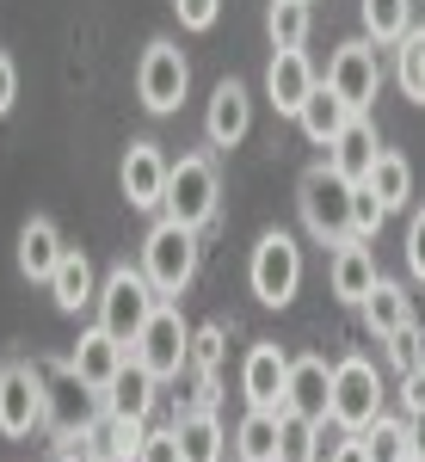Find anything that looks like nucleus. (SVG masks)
Here are the masks:
<instances>
[{
  "label": "nucleus",
  "instance_id": "f257e3e1",
  "mask_svg": "<svg viewBox=\"0 0 425 462\" xmlns=\"http://www.w3.org/2000/svg\"><path fill=\"white\" fill-rule=\"evenodd\" d=\"M352 191H357V179H346L333 161H320V167L302 173L296 204H302V222H309V235H315L320 247H346V241H357V228H352Z\"/></svg>",
  "mask_w": 425,
  "mask_h": 462
},
{
  "label": "nucleus",
  "instance_id": "f03ea898",
  "mask_svg": "<svg viewBox=\"0 0 425 462\" xmlns=\"http://www.w3.org/2000/svg\"><path fill=\"white\" fill-rule=\"evenodd\" d=\"M161 302H167V296L148 284V272H142V265H111L106 284H99V327H106L111 339L136 346V333L148 327V315H154Z\"/></svg>",
  "mask_w": 425,
  "mask_h": 462
},
{
  "label": "nucleus",
  "instance_id": "7ed1b4c3",
  "mask_svg": "<svg viewBox=\"0 0 425 462\" xmlns=\"http://www.w3.org/2000/svg\"><path fill=\"white\" fill-rule=\"evenodd\" d=\"M142 272H148V284L161 290L167 302L185 296V284L198 278V228L161 216V222L148 228V241H142Z\"/></svg>",
  "mask_w": 425,
  "mask_h": 462
},
{
  "label": "nucleus",
  "instance_id": "20e7f679",
  "mask_svg": "<svg viewBox=\"0 0 425 462\" xmlns=\"http://www.w3.org/2000/svg\"><path fill=\"white\" fill-rule=\"evenodd\" d=\"M247 284L265 309H290V302H296V290H302V247H296V235H283V228L259 235Z\"/></svg>",
  "mask_w": 425,
  "mask_h": 462
},
{
  "label": "nucleus",
  "instance_id": "39448f33",
  "mask_svg": "<svg viewBox=\"0 0 425 462\" xmlns=\"http://www.w3.org/2000/svg\"><path fill=\"white\" fill-rule=\"evenodd\" d=\"M43 413H50V376H43V364H25V357H13L6 370H0V438H32L43 426Z\"/></svg>",
  "mask_w": 425,
  "mask_h": 462
},
{
  "label": "nucleus",
  "instance_id": "423d86ee",
  "mask_svg": "<svg viewBox=\"0 0 425 462\" xmlns=\"http://www.w3.org/2000/svg\"><path fill=\"white\" fill-rule=\"evenodd\" d=\"M161 210L185 222V228H210L216 210H222V185H216V161L210 154H185L173 161V173H167V204Z\"/></svg>",
  "mask_w": 425,
  "mask_h": 462
},
{
  "label": "nucleus",
  "instance_id": "0eeeda50",
  "mask_svg": "<svg viewBox=\"0 0 425 462\" xmlns=\"http://www.w3.org/2000/svg\"><path fill=\"white\" fill-rule=\"evenodd\" d=\"M185 93H191V62L179 56V43L154 37V43L142 50V62H136V99L154 111V117H173V111L185 106Z\"/></svg>",
  "mask_w": 425,
  "mask_h": 462
},
{
  "label": "nucleus",
  "instance_id": "6e6552de",
  "mask_svg": "<svg viewBox=\"0 0 425 462\" xmlns=\"http://www.w3.org/2000/svg\"><path fill=\"white\" fill-rule=\"evenodd\" d=\"M383 413V383H376V364L364 352L339 357L333 364V407H327V420L339 431H364L370 420Z\"/></svg>",
  "mask_w": 425,
  "mask_h": 462
},
{
  "label": "nucleus",
  "instance_id": "1a4fd4ad",
  "mask_svg": "<svg viewBox=\"0 0 425 462\" xmlns=\"http://www.w3.org/2000/svg\"><path fill=\"white\" fill-rule=\"evenodd\" d=\"M130 352H136V364H148V370L167 383V376L185 370V357H191V327L179 320L173 302H161V309L148 315V327L136 333V346H130Z\"/></svg>",
  "mask_w": 425,
  "mask_h": 462
},
{
  "label": "nucleus",
  "instance_id": "9d476101",
  "mask_svg": "<svg viewBox=\"0 0 425 462\" xmlns=\"http://www.w3.org/2000/svg\"><path fill=\"white\" fill-rule=\"evenodd\" d=\"M327 87L346 99L352 111H370L376 93H383V62H376V43L357 37V43H339L333 62H327Z\"/></svg>",
  "mask_w": 425,
  "mask_h": 462
},
{
  "label": "nucleus",
  "instance_id": "9b49d317",
  "mask_svg": "<svg viewBox=\"0 0 425 462\" xmlns=\"http://www.w3.org/2000/svg\"><path fill=\"white\" fill-rule=\"evenodd\" d=\"M167 173H173V161L161 154V143H130L124 148L117 185H124L130 210H161V204H167Z\"/></svg>",
  "mask_w": 425,
  "mask_h": 462
},
{
  "label": "nucleus",
  "instance_id": "f8f14e48",
  "mask_svg": "<svg viewBox=\"0 0 425 462\" xmlns=\"http://www.w3.org/2000/svg\"><path fill=\"white\" fill-rule=\"evenodd\" d=\"M283 389H290V357H283V346L259 339L247 352V364H241V394H247V407L283 413Z\"/></svg>",
  "mask_w": 425,
  "mask_h": 462
},
{
  "label": "nucleus",
  "instance_id": "ddd939ff",
  "mask_svg": "<svg viewBox=\"0 0 425 462\" xmlns=\"http://www.w3.org/2000/svg\"><path fill=\"white\" fill-rule=\"evenodd\" d=\"M124 364H130V346H124V339H111L106 327H87V333L74 339V352H69V370H74V376H80L93 394H106L111 376H117Z\"/></svg>",
  "mask_w": 425,
  "mask_h": 462
},
{
  "label": "nucleus",
  "instance_id": "4468645a",
  "mask_svg": "<svg viewBox=\"0 0 425 462\" xmlns=\"http://www.w3.org/2000/svg\"><path fill=\"white\" fill-rule=\"evenodd\" d=\"M247 130H253V93L241 87V80H216L210 111H204V136H210V148H241Z\"/></svg>",
  "mask_w": 425,
  "mask_h": 462
},
{
  "label": "nucleus",
  "instance_id": "2eb2a0df",
  "mask_svg": "<svg viewBox=\"0 0 425 462\" xmlns=\"http://www.w3.org/2000/svg\"><path fill=\"white\" fill-rule=\"evenodd\" d=\"M333 407V364L327 357H290V389H283V413H302V420H327Z\"/></svg>",
  "mask_w": 425,
  "mask_h": 462
},
{
  "label": "nucleus",
  "instance_id": "dca6fc26",
  "mask_svg": "<svg viewBox=\"0 0 425 462\" xmlns=\"http://www.w3.org/2000/svg\"><path fill=\"white\" fill-rule=\"evenodd\" d=\"M154 389H161V376L148 370V364H136V352H130V364L111 376V389L99 394V407H106V420H148L154 413Z\"/></svg>",
  "mask_w": 425,
  "mask_h": 462
},
{
  "label": "nucleus",
  "instance_id": "f3484780",
  "mask_svg": "<svg viewBox=\"0 0 425 462\" xmlns=\"http://www.w3.org/2000/svg\"><path fill=\"white\" fill-rule=\"evenodd\" d=\"M315 87L320 80H315V69H309L302 50H278V56H272V69H265V99H272L283 117H296V111L309 106Z\"/></svg>",
  "mask_w": 425,
  "mask_h": 462
},
{
  "label": "nucleus",
  "instance_id": "a211bd4d",
  "mask_svg": "<svg viewBox=\"0 0 425 462\" xmlns=\"http://www.w3.org/2000/svg\"><path fill=\"white\" fill-rule=\"evenodd\" d=\"M93 401H99V394H93V389H87V383L69 370V364H62V370H56V383H50V413H43V420L56 426V444L93 426Z\"/></svg>",
  "mask_w": 425,
  "mask_h": 462
},
{
  "label": "nucleus",
  "instance_id": "6ab92c4d",
  "mask_svg": "<svg viewBox=\"0 0 425 462\" xmlns=\"http://www.w3.org/2000/svg\"><path fill=\"white\" fill-rule=\"evenodd\" d=\"M327 284L339 302H352L364 309V296L376 290V253L364 247V241H346V247H333V265H327Z\"/></svg>",
  "mask_w": 425,
  "mask_h": 462
},
{
  "label": "nucleus",
  "instance_id": "aec40b11",
  "mask_svg": "<svg viewBox=\"0 0 425 462\" xmlns=\"http://www.w3.org/2000/svg\"><path fill=\"white\" fill-rule=\"evenodd\" d=\"M179 431V457L185 462H228V431L216 420V407H185L173 420Z\"/></svg>",
  "mask_w": 425,
  "mask_h": 462
},
{
  "label": "nucleus",
  "instance_id": "412c9836",
  "mask_svg": "<svg viewBox=\"0 0 425 462\" xmlns=\"http://www.w3.org/2000/svg\"><path fill=\"white\" fill-rule=\"evenodd\" d=\"M62 228L50 222V216H32L25 228H19V272L32 278V284H50V272L62 265Z\"/></svg>",
  "mask_w": 425,
  "mask_h": 462
},
{
  "label": "nucleus",
  "instance_id": "4be33fe9",
  "mask_svg": "<svg viewBox=\"0 0 425 462\" xmlns=\"http://www.w3.org/2000/svg\"><path fill=\"white\" fill-rule=\"evenodd\" d=\"M376 154H383V143H376V124H370L364 111H352V124H346V130L333 136V148H327V161H333L346 179H357V185H364L370 167H376Z\"/></svg>",
  "mask_w": 425,
  "mask_h": 462
},
{
  "label": "nucleus",
  "instance_id": "5701e85b",
  "mask_svg": "<svg viewBox=\"0 0 425 462\" xmlns=\"http://www.w3.org/2000/svg\"><path fill=\"white\" fill-rule=\"evenodd\" d=\"M50 296H56V309L62 315H80L87 302H99V278H93V259L87 253H62V265L50 272Z\"/></svg>",
  "mask_w": 425,
  "mask_h": 462
},
{
  "label": "nucleus",
  "instance_id": "b1692460",
  "mask_svg": "<svg viewBox=\"0 0 425 462\" xmlns=\"http://www.w3.org/2000/svg\"><path fill=\"white\" fill-rule=\"evenodd\" d=\"M296 124H302V136H309L315 148H333V136L352 124V106H346L333 87H315V93H309V106L296 111Z\"/></svg>",
  "mask_w": 425,
  "mask_h": 462
},
{
  "label": "nucleus",
  "instance_id": "393cba45",
  "mask_svg": "<svg viewBox=\"0 0 425 462\" xmlns=\"http://www.w3.org/2000/svg\"><path fill=\"white\" fill-rule=\"evenodd\" d=\"M278 420L265 407H247V420L235 426V462H278Z\"/></svg>",
  "mask_w": 425,
  "mask_h": 462
},
{
  "label": "nucleus",
  "instance_id": "a878e982",
  "mask_svg": "<svg viewBox=\"0 0 425 462\" xmlns=\"http://www.w3.org/2000/svg\"><path fill=\"white\" fill-rule=\"evenodd\" d=\"M364 185L383 198V210H407V198H413V167H407V154L383 148V154H376V167L364 173Z\"/></svg>",
  "mask_w": 425,
  "mask_h": 462
},
{
  "label": "nucleus",
  "instance_id": "bb28decb",
  "mask_svg": "<svg viewBox=\"0 0 425 462\" xmlns=\"http://www.w3.org/2000/svg\"><path fill=\"white\" fill-rule=\"evenodd\" d=\"M413 320V309H407V290L389 284V278H376V290L364 296V327L376 333V339H389V333H401Z\"/></svg>",
  "mask_w": 425,
  "mask_h": 462
},
{
  "label": "nucleus",
  "instance_id": "cd10ccee",
  "mask_svg": "<svg viewBox=\"0 0 425 462\" xmlns=\"http://www.w3.org/2000/svg\"><path fill=\"white\" fill-rule=\"evenodd\" d=\"M357 13H364L370 43H401L413 32V0H357Z\"/></svg>",
  "mask_w": 425,
  "mask_h": 462
},
{
  "label": "nucleus",
  "instance_id": "c85d7f7f",
  "mask_svg": "<svg viewBox=\"0 0 425 462\" xmlns=\"http://www.w3.org/2000/svg\"><path fill=\"white\" fill-rule=\"evenodd\" d=\"M309 25H315L309 0H272V13H265V32H272L278 50H302L309 43Z\"/></svg>",
  "mask_w": 425,
  "mask_h": 462
},
{
  "label": "nucleus",
  "instance_id": "c756f323",
  "mask_svg": "<svg viewBox=\"0 0 425 462\" xmlns=\"http://www.w3.org/2000/svg\"><path fill=\"white\" fill-rule=\"evenodd\" d=\"M394 80H401L407 99L425 106V25H413V32L394 43Z\"/></svg>",
  "mask_w": 425,
  "mask_h": 462
},
{
  "label": "nucleus",
  "instance_id": "7c9ffc66",
  "mask_svg": "<svg viewBox=\"0 0 425 462\" xmlns=\"http://www.w3.org/2000/svg\"><path fill=\"white\" fill-rule=\"evenodd\" d=\"M357 438H364L370 462H401V457H407V420H389V413H376V420L357 431Z\"/></svg>",
  "mask_w": 425,
  "mask_h": 462
},
{
  "label": "nucleus",
  "instance_id": "2f4dec72",
  "mask_svg": "<svg viewBox=\"0 0 425 462\" xmlns=\"http://www.w3.org/2000/svg\"><path fill=\"white\" fill-rule=\"evenodd\" d=\"M222 339H228V333H222V320L191 327V357H185V364H191L198 376H216V364H222Z\"/></svg>",
  "mask_w": 425,
  "mask_h": 462
},
{
  "label": "nucleus",
  "instance_id": "473e14b6",
  "mask_svg": "<svg viewBox=\"0 0 425 462\" xmlns=\"http://www.w3.org/2000/svg\"><path fill=\"white\" fill-rule=\"evenodd\" d=\"M142 438H148V420H106V457L111 462H136Z\"/></svg>",
  "mask_w": 425,
  "mask_h": 462
},
{
  "label": "nucleus",
  "instance_id": "72a5a7b5",
  "mask_svg": "<svg viewBox=\"0 0 425 462\" xmlns=\"http://www.w3.org/2000/svg\"><path fill=\"white\" fill-rule=\"evenodd\" d=\"M383 198H376V191H370V185H357L352 191V228H357V241H370V235H376V228H383Z\"/></svg>",
  "mask_w": 425,
  "mask_h": 462
},
{
  "label": "nucleus",
  "instance_id": "f704fd0d",
  "mask_svg": "<svg viewBox=\"0 0 425 462\" xmlns=\"http://www.w3.org/2000/svg\"><path fill=\"white\" fill-rule=\"evenodd\" d=\"M173 13L185 32H210L216 19H222V0H173Z\"/></svg>",
  "mask_w": 425,
  "mask_h": 462
},
{
  "label": "nucleus",
  "instance_id": "c9c22d12",
  "mask_svg": "<svg viewBox=\"0 0 425 462\" xmlns=\"http://www.w3.org/2000/svg\"><path fill=\"white\" fill-rule=\"evenodd\" d=\"M389 357L401 364V376H407V370H420V364H425V357H420V327H413V320H407L401 333H389Z\"/></svg>",
  "mask_w": 425,
  "mask_h": 462
},
{
  "label": "nucleus",
  "instance_id": "e433bc0d",
  "mask_svg": "<svg viewBox=\"0 0 425 462\" xmlns=\"http://www.w3.org/2000/svg\"><path fill=\"white\" fill-rule=\"evenodd\" d=\"M136 462H185V457H179V431L173 426H167V431H148Z\"/></svg>",
  "mask_w": 425,
  "mask_h": 462
},
{
  "label": "nucleus",
  "instance_id": "4c0bfd02",
  "mask_svg": "<svg viewBox=\"0 0 425 462\" xmlns=\"http://www.w3.org/2000/svg\"><path fill=\"white\" fill-rule=\"evenodd\" d=\"M407 272L425 284V210H413V222H407Z\"/></svg>",
  "mask_w": 425,
  "mask_h": 462
},
{
  "label": "nucleus",
  "instance_id": "58836bf2",
  "mask_svg": "<svg viewBox=\"0 0 425 462\" xmlns=\"http://www.w3.org/2000/svg\"><path fill=\"white\" fill-rule=\"evenodd\" d=\"M13 99H19V62H13V56L0 50V117L13 111Z\"/></svg>",
  "mask_w": 425,
  "mask_h": 462
},
{
  "label": "nucleus",
  "instance_id": "ea45409f",
  "mask_svg": "<svg viewBox=\"0 0 425 462\" xmlns=\"http://www.w3.org/2000/svg\"><path fill=\"white\" fill-rule=\"evenodd\" d=\"M401 407H407V413H420V407H425V364L401 376Z\"/></svg>",
  "mask_w": 425,
  "mask_h": 462
},
{
  "label": "nucleus",
  "instance_id": "a19ab883",
  "mask_svg": "<svg viewBox=\"0 0 425 462\" xmlns=\"http://www.w3.org/2000/svg\"><path fill=\"white\" fill-rule=\"evenodd\" d=\"M327 462H370V450H364V438L352 431V438H339V444H333V457H327Z\"/></svg>",
  "mask_w": 425,
  "mask_h": 462
},
{
  "label": "nucleus",
  "instance_id": "79ce46f5",
  "mask_svg": "<svg viewBox=\"0 0 425 462\" xmlns=\"http://www.w3.org/2000/svg\"><path fill=\"white\" fill-rule=\"evenodd\" d=\"M407 457L425 462V407H420V413H407Z\"/></svg>",
  "mask_w": 425,
  "mask_h": 462
},
{
  "label": "nucleus",
  "instance_id": "37998d69",
  "mask_svg": "<svg viewBox=\"0 0 425 462\" xmlns=\"http://www.w3.org/2000/svg\"><path fill=\"white\" fill-rule=\"evenodd\" d=\"M56 462H87V457H74V450H62V457H56Z\"/></svg>",
  "mask_w": 425,
  "mask_h": 462
},
{
  "label": "nucleus",
  "instance_id": "c03bdc74",
  "mask_svg": "<svg viewBox=\"0 0 425 462\" xmlns=\"http://www.w3.org/2000/svg\"><path fill=\"white\" fill-rule=\"evenodd\" d=\"M401 462H420V457H401Z\"/></svg>",
  "mask_w": 425,
  "mask_h": 462
},
{
  "label": "nucleus",
  "instance_id": "a18cd8bd",
  "mask_svg": "<svg viewBox=\"0 0 425 462\" xmlns=\"http://www.w3.org/2000/svg\"><path fill=\"white\" fill-rule=\"evenodd\" d=\"M99 462H111V457H99Z\"/></svg>",
  "mask_w": 425,
  "mask_h": 462
}]
</instances>
